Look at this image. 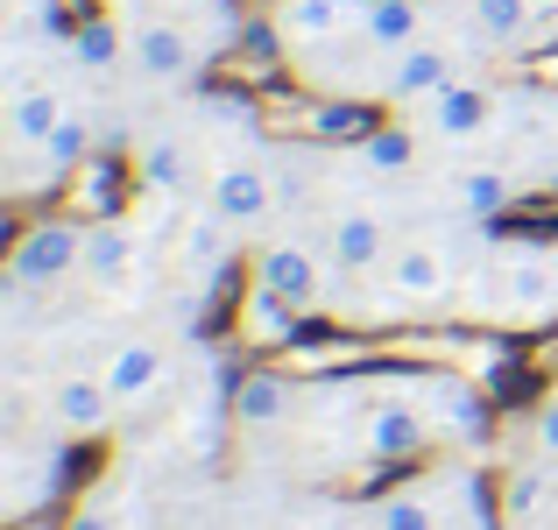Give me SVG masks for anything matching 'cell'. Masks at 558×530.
Instances as JSON below:
<instances>
[{
	"mask_svg": "<svg viewBox=\"0 0 558 530\" xmlns=\"http://www.w3.org/2000/svg\"><path fill=\"white\" fill-rule=\"evenodd\" d=\"M78 269H85V227L78 219H36V227L14 241V255H8V284L28 290V298L71 284Z\"/></svg>",
	"mask_w": 558,
	"mask_h": 530,
	"instance_id": "1",
	"label": "cell"
},
{
	"mask_svg": "<svg viewBox=\"0 0 558 530\" xmlns=\"http://www.w3.org/2000/svg\"><path fill=\"white\" fill-rule=\"evenodd\" d=\"M205 205H213L219 227H255V219L276 205V184H269V170H262L255 156H233V164L213 170V184H205Z\"/></svg>",
	"mask_w": 558,
	"mask_h": 530,
	"instance_id": "2",
	"label": "cell"
},
{
	"mask_svg": "<svg viewBox=\"0 0 558 530\" xmlns=\"http://www.w3.org/2000/svg\"><path fill=\"white\" fill-rule=\"evenodd\" d=\"M43 410H50V424L57 432H71V438H93V432H107L113 424V389H107V375H57L50 389H43Z\"/></svg>",
	"mask_w": 558,
	"mask_h": 530,
	"instance_id": "3",
	"label": "cell"
},
{
	"mask_svg": "<svg viewBox=\"0 0 558 530\" xmlns=\"http://www.w3.org/2000/svg\"><path fill=\"white\" fill-rule=\"evenodd\" d=\"M417 107H424V135H438V142H474L495 121V93L481 79H452L432 99H417Z\"/></svg>",
	"mask_w": 558,
	"mask_h": 530,
	"instance_id": "4",
	"label": "cell"
},
{
	"mask_svg": "<svg viewBox=\"0 0 558 530\" xmlns=\"http://www.w3.org/2000/svg\"><path fill=\"white\" fill-rule=\"evenodd\" d=\"M368 8L375 0H276V36L318 50V43H340L347 28H361Z\"/></svg>",
	"mask_w": 558,
	"mask_h": 530,
	"instance_id": "5",
	"label": "cell"
},
{
	"mask_svg": "<svg viewBox=\"0 0 558 530\" xmlns=\"http://www.w3.org/2000/svg\"><path fill=\"white\" fill-rule=\"evenodd\" d=\"M128 57H135V71H142V79L178 85V79H191V64L205 57V43L191 36L184 22H142L135 36H128Z\"/></svg>",
	"mask_w": 558,
	"mask_h": 530,
	"instance_id": "6",
	"label": "cell"
},
{
	"mask_svg": "<svg viewBox=\"0 0 558 530\" xmlns=\"http://www.w3.org/2000/svg\"><path fill=\"white\" fill-rule=\"evenodd\" d=\"M255 284L269 290V298L298 304V312H312V304H318V284H326V276H318V255H312V248H298V241H269V248L255 255Z\"/></svg>",
	"mask_w": 558,
	"mask_h": 530,
	"instance_id": "7",
	"label": "cell"
},
{
	"mask_svg": "<svg viewBox=\"0 0 558 530\" xmlns=\"http://www.w3.org/2000/svg\"><path fill=\"white\" fill-rule=\"evenodd\" d=\"M438 85H452V50L446 43H403L389 50V71H381V99H432Z\"/></svg>",
	"mask_w": 558,
	"mask_h": 530,
	"instance_id": "8",
	"label": "cell"
},
{
	"mask_svg": "<svg viewBox=\"0 0 558 530\" xmlns=\"http://www.w3.org/2000/svg\"><path fill=\"white\" fill-rule=\"evenodd\" d=\"M361 438H368L375 460H410V453L432 446V418L417 403H403V396H381L368 410V424H361Z\"/></svg>",
	"mask_w": 558,
	"mask_h": 530,
	"instance_id": "9",
	"label": "cell"
},
{
	"mask_svg": "<svg viewBox=\"0 0 558 530\" xmlns=\"http://www.w3.org/2000/svg\"><path fill=\"white\" fill-rule=\"evenodd\" d=\"M326 248L340 269H375L381 255H389V233H381V213L375 205H340V213L326 219Z\"/></svg>",
	"mask_w": 558,
	"mask_h": 530,
	"instance_id": "10",
	"label": "cell"
},
{
	"mask_svg": "<svg viewBox=\"0 0 558 530\" xmlns=\"http://www.w3.org/2000/svg\"><path fill=\"white\" fill-rule=\"evenodd\" d=\"M446 284H452V269H446V255H438L432 241H403L389 255V298L396 304H438Z\"/></svg>",
	"mask_w": 558,
	"mask_h": 530,
	"instance_id": "11",
	"label": "cell"
},
{
	"mask_svg": "<svg viewBox=\"0 0 558 530\" xmlns=\"http://www.w3.org/2000/svg\"><path fill=\"white\" fill-rule=\"evenodd\" d=\"M156 382H163V347H156V340H121V347H113V361H107V389H113V403H121V410L149 403Z\"/></svg>",
	"mask_w": 558,
	"mask_h": 530,
	"instance_id": "12",
	"label": "cell"
},
{
	"mask_svg": "<svg viewBox=\"0 0 558 530\" xmlns=\"http://www.w3.org/2000/svg\"><path fill=\"white\" fill-rule=\"evenodd\" d=\"M64 99H57V85H14L8 99V142L14 149H43V142L57 135V121H64Z\"/></svg>",
	"mask_w": 558,
	"mask_h": 530,
	"instance_id": "13",
	"label": "cell"
},
{
	"mask_svg": "<svg viewBox=\"0 0 558 530\" xmlns=\"http://www.w3.org/2000/svg\"><path fill=\"white\" fill-rule=\"evenodd\" d=\"M135 269V233L128 227H113V219H99V227H85V284H99V290H113L121 276Z\"/></svg>",
	"mask_w": 558,
	"mask_h": 530,
	"instance_id": "14",
	"label": "cell"
},
{
	"mask_svg": "<svg viewBox=\"0 0 558 530\" xmlns=\"http://www.w3.org/2000/svg\"><path fill=\"white\" fill-rule=\"evenodd\" d=\"M290 403H298V389H290L283 375H247L241 389H233V418H241L247 432H269V424H283Z\"/></svg>",
	"mask_w": 558,
	"mask_h": 530,
	"instance_id": "15",
	"label": "cell"
},
{
	"mask_svg": "<svg viewBox=\"0 0 558 530\" xmlns=\"http://www.w3.org/2000/svg\"><path fill=\"white\" fill-rule=\"evenodd\" d=\"M466 14H474V28L495 50H523V43H531V22H537L531 0H466Z\"/></svg>",
	"mask_w": 558,
	"mask_h": 530,
	"instance_id": "16",
	"label": "cell"
},
{
	"mask_svg": "<svg viewBox=\"0 0 558 530\" xmlns=\"http://www.w3.org/2000/svg\"><path fill=\"white\" fill-rule=\"evenodd\" d=\"M368 530H446V517L432 509L424 489H396V495H381L368 509Z\"/></svg>",
	"mask_w": 558,
	"mask_h": 530,
	"instance_id": "17",
	"label": "cell"
},
{
	"mask_svg": "<svg viewBox=\"0 0 558 530\" xmlns=\"http://www.w3.org/2000/svg\"><path fill=\"white\" fill-rule=\"evenodd\" d=\"M417 0H375L368 22H361V36L375 43V50H403V43H417Z\"/></svg>",
	"mask_w": 558,
	"mask_h": 530,
	"instance_id": "18",
	"label": "cell"
},
{
	"mask_svg": "<svg viewBox=\"0 0 558 530\" xmlns=\"http://www.w3.org/2000/svg\"><path fill=\"white\" fill-rule=\"evenodd\" d=\"M452 205H460L466 219H495L509 205V177L502 170H460L452 177Z\"/></svg>",
	"mask_w": 558,
	"mask_h": 530,
	"instance_id": "19",
	"label": "cell"
},
{
	"mask_svg": "<svg viewBox=\"0 0 558 530\" xmlns=\"http://www.w3.org/2000/svg\"><path fill=\"white\" fill-rule=\"evenodd\" d=\"M142 177H149L156 191H184V177H191V156H184V142H178V135H156V142H142Z\"/></svg>",
	"mask_w": 558,
	"mask_h": 530,
	"instance_id": "20",
	"label": "cell"
},
{
	"mask_svg": "<svg viewBox=\"0 0 558 530\" xmlns=\"http://www.w3.org/2000/svg\"><path fill=\"white\" fill-rule=\"evenodd\" d=\"M298 304H283V298H269V290L255 284V298H247V340H290L298 333Z\"/></svg>",
	"mask_w": 558,
	"mask_h": 530,
	"instance_id": "21",
	"label": "cell"
},
{
	"mask_svg": "<svg viewBox=\"0 0 558 530\" xmlns=\"http://www.w3.org/2000/svg\"><path fill=\"white\" fill-rule=\"evenodd\" d=\"M71 57H78L85 71H113L128 57V43H121V28H113V22H85L78 36H71Z\"/></svg>",
	"mask_w": 558,
	"mask_h": 530,
	"instance_id": "22",
	"label": "cell"
},
{
	"mask_svg": "<svg viewBox=\"0 0 558 530\" xmlns=\"http://www.w3.org/2000/svg\"><path fill=\"white\" fill-rule=\"evenodd\" d=\"M85 142H93V135H85V113H64V121H57V135L43 142V164H50L57 177L78 170L85 164Z\"/></svg>",
	"mask_w": 558,
	"mask_h": 530,
	"instance_id": "23",
	"label": "cell"
},
{
	"mask_svg": "<svg viewBox=\"0 0 558 530\" xmlns=\"http://www.w3.org/2000/svg\"><path fill=\"white\" fill-rule=\"evenodd\" d=\"M410 149H417V142H410L403 128H368V142H361V156H368L375 170H410Z\"/></svg>",
	"mask_w": 558,
	"mask_h": 530,
	"instance_id": "24",
	"label": "cell"
},
{
	"mask_svg": "<svg viewBox=\"0 0 558 530\" xmlns=\"http://www.w3.org/2000/svg\"><path fill=\"white\" fill-rule=\"evenodd\" d=\"M312 128L326 142H368V113H361V107H318Z\"/></svg>",
	"mask_w": 558,
	"mask_h": 530,
	"instance_id": "25",
	"label": "cell"
},
{
	"mask_svg": "<svg viewBox=\"0 0 558 530\" xmlns=\"http://www.w3.org/2000/svg\"><path fill=\"white\" fill-rule=\"evenodd\" d=\"M537 453H545V460H558V396L537 410Z\"/></svg>",
	"mask_w": 558,
	"mask_h": 530,
	"instance_id": "26",
	"label": "cell"
},
{
	"mask_svg": "<svg viewBox=\"0 0 558 530\" xmlns=\"http://www.w3.org/2000/svg\"><path fill=\"white\" fill-rule=\"evenodd\" d=\"M71 530H113V523H107V517H99V509H85V517H78V523H71Z\"/></svg>",
	"mask_w": 558,
	"mask_h": 530,
	"instance_id": "27",
	"label": "cell"
},
{
	"mask_svg": "<svg viewBox=\"0 0 558 530\" xmlns=\"http://www.w3.org/2000/svg\"><path fill=\"white\" fill-rule=\"evenodd\" d=\"M531 8H537V14H558V0H531Z\"/></svg>",
	"mask_w": 558,
	"mask_h": 530,
	"instance_id": "28",
	"label": "cell"
},
{
	"mask_svg": "<svg viewBox=\"0 0 558 530\" xmlns=\"http://www.w3.org/2000/svg\"><path fill=\"white\" fill-rule=\"evenodd\" d=\"M551 135H558V107H551Z\"/></svg>",
	"mask_w": 558,
	"mask_h": 530,
	"instance_id": "29",
	"label": "cell"
}]
</instances>
